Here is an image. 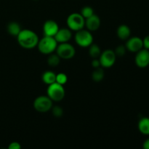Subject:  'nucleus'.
<instances>
[{"mask_svg": "<svg viewBox=\"0 0 149 149\" xmlns=\"http://www.w3.org/2000/svg\"><path fill=\"white\" fill-rule=\"evenodd\" d=\"M125 47L127 50L131 52H135L140 51L143 48V39L138 36H132L127 39Z\"/></svg>", "mask_w": 149, "mask_h": 149, "instance_id": "9d476101", "label": "nucleus"}, {"mask_svg": "<svg viewBox=\"0 0 149 149\" xmlns=\"http://www.w3.org/2000/svg\"><path fill=\"white\" fill-rule=\"evenodd\" d=\"M74 39L77 45L83 48L89 47L93 43V34L87 29H83L76 31Z\"/></svg>", "mask_w": 149, "mask_h": 149, "instance_id": "39448f33", "label": "nucleus"}, {"mask_svg": "<svg viewBox=\"0 0 149 149\" xmlns=\"http://www.w3.org/2000/svg\"><path fill=\"white\" fill-rule=\"evenodd\" d=\"M33 109L39 113L49 111L53 106V101L47 95L38 96L33 103Z\"/></svg>", "mask_w": 149, "mask_h": 149, "instance_id": "423d86ee", "label": "nucleus"}, {"mask_svg": "<svg viewBox=\"0 0 149 149\" xmlns=\"http://www.w3.org/2000/svg\"><path fill=\"white\" fill-rule=\"evenodd\" d=\"M113 51H114L116 57H123L126 54L127 48L125 45H119Z\"/></svg>", "mask_w": 149, "mask_h": 149, "instance_id": "b1692460", "label": "nucleus"}, {"mask_svg": "<svg viewBox=\"0 0 149 149\" xmlns=\"http://www.w3.org/2000/svg\"><path fill=\"white\" fill-rule=\"evenodd\" d=\"M19 45L24 49H31L37 47L39 39L38 35L30 29H22L17 36Z\"/></svg>", "mask_w": 149, "mask_h": 149, "instance_id": "f257e3e1", "label": "nucleus"}, {"mask_svg": "<svg viewBox=\"0 0 149 149\" xmlns=\"http://www.w3.org/2000/svg\"><path fill=\"white\" fill-rule=\"evenodd\" d=\"M36 1H37V0H36Z\"/></svg>", "mask_w": 149, "mask_h": 149, "instance_id": "c85d7f7f", "label": "nucleus"}, {"mask_svg": "<svg viewBox=\"0 0 149 149\" xmlns=\"http://www.w3.org/2000/svg\"><path fill=\"white\" fill-rule=\"evenodd\" d=\"M104 71L102 67L95 68L93 72L92 73V79L95 82H100L104 78Z\"/></svg>", "mask_w": 149, "mask_h": 149, "instance_id": "6ab92c4d", "label": "nucleus"}, {"mask_svg": "<svg viewBox=\"0 0 149 149\" xmlns=\"http://www.w3.org/2000/svg\"><path fill=\"white\" fill-rule=\"evenodd\" d=\"M66 24L71 31H78L85 27V19L80 13H71L67 17Z\"/></svg>", "mask_w": 149, "mask_h": 149, "instance_id": "20e7f679", "label": "nucleus"}, {"mask_svg": "<svg viewBox=\"0 0 149 149\" xmlns=\"http://www.w3.org/2000/svg\"><path fill=\"white\" fill-rule=\"evenodd\" d=\"M9 149H20L21 148V145L18 142L10 143L8 146Z\"/></svg>", "mask_w": 149, "mask_h": 149, "instance_id": "393cba45", "label": "nucleus"}, {"mask_svg": "<svg viewBox=\"0 0 149 149\" xmlns=\"http://www.w3.org/2000/svg\"><path fill=\"white\" fill-rule=\"evenodd\" d=\"M68 81V77L64 73H59V74H56V79H55V82L58 83L60 84L64 85L66 84Z\"/></svg>", "mask_w": 149, "mask_h": 149, "instance_id": "4be33fe9", "label": "nucleus"}, {"mask_svg": "<svg viewBox=\"0 0 149 149\" xmlns=\"http://www.w3.org/2000/svg\"><path fill=\"white\" fill-rule=\"evenodd\" d=\"M52 113L55 117L59 118L63 115V109L62 107H61L60 106H52Z\"/></svg>", "mask_w": 149, "mask_h": 149, "instance_id": "5701e85b", "label": "nucleus"}, {"mask_svg": "<svg viewBox=\"0 0 149 149\" xmlns=\"http://www.w3.org/2000/svg\"><path fill=\"white\" fill-rule=\"evenodd\" d=\"M143 48L149 49V35L144 37V39H143Z\"/></svg>", "mask_w": 149, "mask_h": 149, "instance_id": "bb28decb", "label": "nucleus"}, {"mask_svg": "<svg viewBox=\"0 0 149 149\" xmlns=\"http://www.w3.org/2000/svg\"><path fill=\"white\" fill-rule=\"evenodd\" d=\"M65 95V88L63 85L57 82L49 84L47 89V95L55 102L61 101L64 98Z\"/></svg>", "mask_w": 149, "mask_h": 149, "instance_id": "7ed1b4c3", "label": "nucleus"}, {"mask_svg": "<svg viewBox=\"0 0 149 149\" xmlns=\"http://www.w3.org/2000/svg\"><path fill=\"white\" fill-rule=\"evenodd\" d=\"M21 30L22 29L20 24L15 21L10 22V23H8L7 26V33L10 35H11V36H15V37H17V36L19 34V33H20Z\"/></svg>", "mask_w": 149, "mask_h": 149, "instance_id": "dca6fc26", "label": "nucleus"}, {"mask_svg": "<svg viewBox=\"0 0 149 149\" xmlns=\"http://www.w3.org/2000/svg\"><path fill=\"white\" fill-rule=\"evenodd\" d=\"M61 62V58L58 55L54 53H51L48 55L47 58V63L51 67L58 66Z\"/></svg>", "mask_w": 149, "mask_h": 149, "instance_id": "aec40b11", "label": "nucleus"}, {"mask_svg": "<svg viewBox=\"0 0 149 149\" xmlns=\"http://www.w3.org/2000/svg\"><path fill=\"white\" fill-rule=\"evenodd\" d=\"M91 65L94 68H99V67H101L100 66V63L98 58H94V59H93V61H92V63H91Z\"/></svg>", "mask_w": 149, "mask_h": 149, "instance_id": "a878e982", "label": "nucleus"}, {"mask_svg": "<svg viewBox=\"0 0 149 149\" xmlns=\"http://www.w3.org/2000/svg\"><path fill=\"white\" fill-rule=\"evenodd\" d=\"M116 34L118 38L121 40H127L130 37L131 30L127 25H120L116 31Z\"/></svg>", "mask_w": 149, "mask_h": 149, "instance_id": "4468645a", "label": "nucleus"}, {"mask_svg": "<svg viewBox=\"0 0 149 149\" xmlns=\"http://www.w3.org/2000/svg\"><path fill=\"white\" fill-rule=\"evenodd\" d=\"M55 51L61 59L63 60L71 59L75 56L76 54V49L74 47L68 42L58 44Z\"/></svg>", "mask_w": 149, "mask_h": 149, "instance_id": "0eeeda50", "label": "nucleus"}, {"mask_svg": "<svg viewBox=\"0 0 149 149\" xmlns=\"http://www.w3.org/2000/svg\"><path fill=\"white\" fill-rule=\"evenodd\" d=\"M80 14L83 16L84 19H87L95 14L94 10L93 7H90V6H85L81 10Z\"/></svg>", "mask_w": 149, "mask_h": 149, "instance_id": "412c9836", "label": "nucleus"}, {"mask_svg": "<svg viewBox=\"0 0 149 149\" xmlns=\"http://www.w3.org/2000/svg\"><path fill=\"white\" fill-rule=\"evenodd\" d=\"M54 38L58 44L65 43V42H68L71 39L72 33L68 28L59 29Z\"/></svg>", "mask_w": 149, "mask_h": 149, "instance_id": "f8f14e48", "label": "nucleus"}, {"mask_svg": "<svg viewBox=\"0 0 149 149\" xmlns=\"http://www.w3.org/2000/svg\"><path fill=\"white\" fill-rule=\"evenodd\" d=\"M116 58L117 57L114 51L112 49H106L101 52L98 58L100 63V66L103 68H111L115 64Z\"/></svg>", "mask_w": 149, "mask_h": 149, "instance_id": "6e6552de", "label": "nucleus"}, {"mask_svg": "<svg viewBox=\"0 0 149 149\" xmlns=\"http://www.w3.org/2000/svg\"><path fill=\"white\" fill-rule=\"evenodd\" d=\"M101 52H102L101 49H100V47L97 44L93 43L89 47V55L93 59H94V58H99Z\"/></svg>", "mask_w": 149, "mask_h": 149, "instance_id": "a211bd4d", "label": "nucleus"}, {"mask_svg": "<svg viewBox=\"0 0 149 149\" xmlns=\"http://www.w3.org/2000/svg\"><path fill=\"white\" fill-rule=\"evenodd\" d=\"M143 148L144 149H149V138L144 141L143 143Z\"/></svg>", "mask_w": 149, "mask_h": 149, "instance_id": "cd10ccee", "label": "nucleus"}, {"mask_svg": "<svg viewBox=\"0 0 149 149\" xmlns=\"http://www.w3.org/2000/svg\"><path fill=\"white\" fill-rule=\"evenodd\" d=\"M58 43L52 36H44L38 42L37 47L39 52L43 55H49L56 50Z\"/></svg>", "mask_w": 149, "mask_h": 149, "instance_id": "f03ea898", "label": "nucleus"}, {"mask_svg": "<svg viewBox=\"0 0 149 149\" xmlns=\"http://www.w3.org/2000/svg\"><path fill=\"white\" fill-rule=\"evenodd\" d=\"M59 29V26L56 21L53 20H46L44 23L43 28H42L44 36L54 37Z\"/></svg>", "mask_w": 149, "mask_h": 149, "instance_id": "9b49d317", "label": "nucleus"}, {"mask_svg": "<svg viewBox=\"0 0 149 149\" xmlns=\"http://www.w3.org/2000/svg\"><path fill=\"white\" fill-rule=\"evenodd\" d=\"M55 79H56V74L52 71H46L42 74V80L47 85L55 82Z\"/></svg>", "mask_w": 149, "mask_h": 149, "instance_id": "f3484780", "label": "nucleus"}, {"mask_svg": "<svg viewBox=\"0 0 149 149\" xmlns=\"http://www.w3.org/2000/svg\"><path fill=\"white\" fill-rule=\"evenodd\" d=\"M138 130L144 135H149V118L142 117L138 124Z\"/></svg>", "mask_w": 149, "mask_h": 149, "instance_id": "2eb2a0df", "label": "nucleus"}, {"mask_svg": "<svg viewBox=\"0 0 149 149\" xmlns=\"http://www.w3.org/2000/svg\"><path fill=\"white\" fill-rule=\"evenodd\" d=\"M100 26V19L98 15L94 14L88 18L85 19V27L90 31H95Z\"/></svg>", "mask_w": 149, "mask_h": 149, "instance_id": "ddd939ff", "label": "nucleus"}, {"mask_svg": "<svg viewBox=\"0 0 149 149\" xmlns=\"http://www.w3.org/2000/svg\"><path fill=\"white\" fill-rule=\"evenodd\" d=\"M135 63L138 68H145L149 65V49L143 48L136 52Z\"/></svg>", "mask_w": 149, "mask_h": 149, "instance_id": "1a4fd4ad", "label": "nucleus"}]
</instances>
